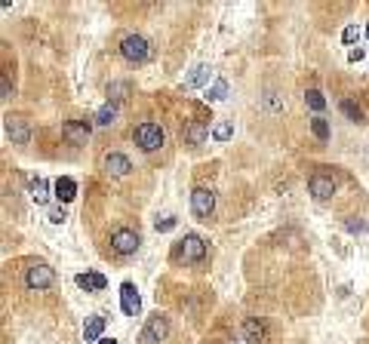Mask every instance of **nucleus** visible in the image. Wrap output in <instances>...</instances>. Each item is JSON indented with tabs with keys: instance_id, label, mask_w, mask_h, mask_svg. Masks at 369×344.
I'll return each mask as SVG.
<instances>
[{
	"instance_id": "8",
	"label": "nucleus",
	"mask_w": 369,
	"mask_h": 344,
	"mask_svg": "<svg viewBox=\"0 0 369 344\" xmlns=\"http://www.w3.org/2000/svg\"><path fill=\"white\" fill-rule=\"evenodd\" d=\"M308 191H311V197H314V200H329L332 194H336V178H332V175H323V172H317V175H311Z\"/></svg>"
},
{
	"instance_id": "6",
	"label": "nucleus",
	"mask_w": 369,
	"mask_h": 344,
	"mask_svg": "<svg viewBox=\"0 0 369 344\" xmlns=\"http://www.w3.org/2000/svg\"><path fill=\"white\" fill-rule=\"evenodd\" d=\"M139 246H141V237L132 231V227H117V231L111 234V249H114L117 255H136Z\"/></svg>"
},
{
	"instance_id": "31",
	"label": "nucleus",
	"mask_w": 369,
	"mask_h": 344,
	"mask_svg": "<svg viewBox=\"0 0 369 344\" xmlns=\"http://www.w3.org/2000/svg\"><path fill=\"white\" fill-rule=\"evenodd\" d=\"M0 92H3V98H10L12 96V89H10V77H0Z\"/></svg>"
},
{
	"instance_id": "17",
	"label": "nucleus",
	"mask_w": 369,
	"mask_h": 344,
	"mask_svg": "<svg viewBox=\"0 0 369 344\" xmlns=\"http://www.w3.org/2000/svg\"><path fill=\"white\" fill-rule=\"evenodd\" d=\"M207 80H209V64H197V68L191 71L188 77H184L182 89H197V86H203Z\"/></svg>"
},
{
	"instance_id": "22",
	"label": "nucleus",
	"mask_w": 369,
	"mask_h": 344,
	"mask_svg": "<svg viewBox=\"0 0 369 344\" xmlns=\"http://www.w3.org/2000/svg\"><path fill=\"white\" fill-rule=\"evenodd\" d=\"M338 108H342V114H345L347 120H354V123H363V111H360V105H357V102H351V98H345V102L338 105Z\"/></svg>"
},
{
	"instance_id": "24",
	"label": "nucleus",
	"mask_w": 369,
	"mask_h": 344,
	"mask_svg": "<svg viewBox=\"0 0 369 344\" xmlns=\"http://www.w3.org/2000/svg\"><path fill=\"white\" fill-rule=\"evenodd\" d=\"M304 102H308V108H314V111H323L326 108V98H323L320 89H308L304 92Z\"/></svg>"
},
{
	"instance_id": "13",
	"label": "nucleus",
	"mask_w": 369,
	"mask_h": 344,
	"mask_svg": "<svg viewBox=\"0 0 369 344\" xmlns=\"http://www.w3.org/2000/svg\"><path fill=\"white\" fill-rule=\"evenodd\" d=\"M243 338H246V341H252V344H265V341H268V329H265V322H259L255 317L243 320Z\"/></svg>"
},
{
	"instance_id": "1",
	"label": "nucleus",
	"mask_w": 369,
	"mask_h": 344,
	"mask_svg": "<svg viewBox=\"0 0 369 344\" xmlns=\"http://www.w3.org/2000/svg\"><path fill=\"white\" fill-rule=\"evenodd\" d=\"M173 258H175V261H182V264H200L203 258H207V243H203V237L184 234V240L175 246Z\"/></svg>"
},
{
	"instance_id": "11",
	"label": "nucleus",
	"mask_w": 369,
	"mask_h": 344,
	"mask_svg": "<svg viewBox=\"0 0 369 344\" xmlns=\"http://www.w3.org/2000/svg\"><path fill=\"white\" fill-rule=\"evenodd\" d=\"M62 135H65L71 145H83V141L89 139V123L87 120H68V123L62 126Z\"/></svg>"
},
{
	"instance_id": "20",
	"label": "nucleus",
	"mask_w": 369,
	"mask_h": 344,
	"mask_svg": "<svg viewBox=\"0 0 369 344\" xmlns=\"http://www.w3.org/2000/svg\"><path fill=\"white\" fill-rule=\"evenodd\" d=\"M225 96H228V80L216 77V80H212V86H207V102H222Z\"/></svg>"
},
{
	"instance_id": "5",
	"label": "nucleus",
	"mask_w": 369,
	"mask_h": 344,
	"mask_svg": "<svg viewBox=\"0 0 369 344\" xmlns=\"http://www.w3.org/2000/svg\"><path fill=\"white\" fill-rule=\"evenodd\" d=\"M166 335H169V320L163 313H154L145 322V329L139 332V344H160V341H166Z\"/></svg>"
},
{
	"instance_id": "21",
	"label": "nucleus",
	"mask_w": 369,
	"mask_h": 344,
	"mask_svg": "<svg viewBox=\"0 0 369 344\" xmlns=\"http://www.w3.org/2000/svg\"><path fill=\"white\" fill-rule=\"evenodd\" d=\"M114 117H117V105H114V102H108V105L98 108L96 123H98V126H111V123H114Z\"/></svg>"
},
{
	"instance_id": "27",
	"label": "nucleus",
	"mask_w": 369,
	"mask_h": 344,
	"mask_svg": "<svg viewBox=\"0 0 369 344\" xmlns=\"http://www.w3.org/2000/svg\"><path fill=\"white\" fill-rule=\"evenodd\" d=\"M126 92H130V83H111L108 86V96L117 98V102H120V98H126Z\"/></svg>"
},
{
	"instance_id": "33",
	"label": "nucleus",
	"mask_w": 369,
	"mask_h": 344,
	"mask_svg": "<svg viewBox=\"0 0 369 344\" xmlns=\"http://www.w3.org/2000/svg\"><path fill=\"white\" fill-rule=\"evenodd\" d=\"M98 344H117L114 338H102V341H98Z\"/></svg>"
},
{
	"instance_id": "25",
	"label": "nucleus",
	"mask_w": 369,
	"mask_h": 344,
	"mask_svg": "<svg viewBox=\"0 0 369 344\" xmlns=\"http://www.w3.org/2000/svg\"><path fill=\"white\" fill-rule=\"evenodd\" d=\"M311 132H314L320 141H326V139H329V123H326L323 117H314V120H311Z\"/></svg>"
},
{
	"instance_id": "19",
	"label": "nucleus",
	"mask_w": 369,
	"mask_h": 344,
	"mask_svg": "<svg viewBox=\"0 0 369 344\" xmlns=\"http://www.w3.org/2000/svg\"><path fill=\"white\" fill-rule=\"evenodd\" d=\"M102 332H105V317H89L87 326H83V338L87 341H102Z\"/></svg>"
},
{
	"instance_id": "28",
	"label": "nucleus",
	"mask_w": 369,
	"mask_h": 344,
	"mask_svg": "<svg viewBox=\"0 0 369 344\" xmlns=\"http://www.w3.org/2000/svg\"><path fill=\"white\" fill-rule=\"evenodd\" d=\"M345 227H347V231H351V234H357V231H363L366 225H363V221H360V218H357V221H354V218H347V221H345Z\"/></svg>"
},
{
	"instance_id": "30",
	"label": "nucleus",
	"mask_w": 369,
	"mask_h": 344,
	"mask_svg": "<svg viewBox=\"0 0 369 344\" xmlns=\"http://www.w3.org/2000/svg\"><path fill=\"white\" fill-rule=\"evenodd\" d=\"M154 227H157V231H173V227H175V218H157V225H154Z\"/></svg>"
},
{
	"instance_id": "12",
	"label": "nucleus",
	"mask_w": 369,
	"mask_h": 344,
	"mask_svg": "<svg viewBox=\"0 0 369 344\" xmlns=\"http://www.w3.org/2000/svg\"><path fill=\"white\" fill-rule=\"evenodd\" d=\"M184 141H188L191 148H197V145H203V141H207V135H212V129L203 123V120H191L188 126H184Z\"/></svg>"
},
{
	"instance_id": "10",
	"label": "nucleus",
	"mask_w": 369,
	"mask_h": 344,
	"mask_svg": "<svg viewBox=\"0 0 369 344\" xmlns=\"http://www.w3.org/2000/svg\"><path fill=\"white\" fill-rule=\"evenodd\" d=\"M102 166L108 175H130V169H132V163H130V157L126 154H117V150H111V154H105V160H102Z\"/></svg>"
},
{
	"instance_id": "23",
	"label": "nucleus",
	"mask_w": 369,
	"mask_h": 344,
	"mask_svg": "<svg viewBox=\"0 0 369 344\" xmlns=\"http://www.w3.org/2000/svg\"><path fill=\"white\" fill-rule=\"evenodd\" d=\"M231 135H234V126L228 123V120H218V123L212 126V139H216L218 145H222V141H228Z\"/></svg>"
},
{
	"instance_id": "4",
	"label": "nucleus",
	"mask_w": 369,
	"mask_h": 344,
	"mask_svg": "<svg viewBox=\"0 0 369 344\" xmlns=\"http://www.w3.org/2000/svg\"><path fill=\"white\" fill-rule=\"evenodd\" d=\"M53 283H55V270L49 268V264H44V261L31 264V268L25 270V286H28L31 292H44V289H49Z\"/></svg>"
},
{
	"instance_id": "14",
	"label": "nucleus",
	"mask_w": 369,
	"mask_h": 344,
	"mask_svg": "<svg viewBox=\"0 0 369 344\" xmlns=\"http://www.w3.org/2000/svg\"><path fill=\"white\" fill-rule=\"evenodd\" d=\"M77 286L87 292H102L108 286V280H105V274H98V270H87V274H77Z\"/></svg>"
},
{
	"instance_id": "18",
	"label": "nucleus",
	"mask_w": 369,
	"mask_h": 344,
	"mask_svg": "<svg viewBox=\"0 0 369 344\" xmlns=\"http://www.w3.org/2000/svg\"><path fill=\"white\" fill-rule=\"evenodd\" d=\"M28 191H31V200L37 206H46L49 203V182H46V178H34Z\"/></svg>"
},
{
	"instance_id": "34",
	"label": "nucleus",
	"mask_w": 369,
	"mask_h": 344,
	"mask_svg": "<svg viewBox=\"0 0 369 344\" xmlns=\"http://www.w3.org/2000/svg\"><path fill=\"white\" fill-rule=\"evenodd\" d=\"M366 37H369V25H366Z\"/></svg>"
},
{
	"instance_id": "3",
	"label": "nucleus",
	"mask_w": 369,
	"mask_h": 344,
	"mask_svg": "<svg viewBox=\"0 0 369 344\" xmlns=\"http://www.w3.org/2000/svg\"><path fill=\"white\" fill-rule=\"evenodd\" d=\"M120 55L132 64H141V62H148V55H151V43L141 37V34H126V37L120 40Z\"/></svg>"
},
{
	"instance_id": "16",
	"label": "nucleus",
	"mask_w": 369,
	"mask_h": 344,
	"mask_svg": "<svg viewBox=\"0 0 369 344\" xmlns=\"http://www.w3.org/2000/svg\"><path fill=\"white\" fill-rule=\"evenodd\" d=\"M53 191H55V197H59L62 200V203H71V200H74L77 197V182H74V178H59V182H55L53 184Z\"/></svg>"
},
{
	"instance_id": "26",
	"label": "nucleus",
	"mask_w": 369,
	"mask_h": 344,
	"mask_svg": "<svg viewBox=\"0 0 369 344\" xmlns=\"http://www.w3.org/2000/svg\"><path fill=\"white\" fill-rule=\"evenodd\" d=\"M357 40H360V28L357 25H347L345 31H342V43H345V46H354Z\"/></svg>"
},
{
	"instance_id": "15",
	"label": "nucleus",
	"mask_w": 369,
	"mask_h": 344,
	"mask_svg": "<svg viewBox=\"0 0 369 344\" xmlns=\"http://www.w3.org/2000/svg\"><path fill=\"white\" fill-rule=\"evenodd\" d=\"M6 135L12 139V145H28V139H31V132H28L25 120H6Z\"/></svg>"
},
{
	"instance_id": "9",
	"label": "nucleus",
	"mask_w": 369,
	"mask_h": 344,
	"mask_svg": "<svg viewBox=\"0 0 369 344\" xmlns=\"http://www.w3.org/2000/svg\"><path fill=\"white\" fill-rule=\"evenodd\" d=\"M120 307H123L126 317H139L141 298H139V292H136V286H132V283H123V286H120Z\"/></svg>"
},
{
	"instance_id": "2",
	"label": "nucleus",
	"mask_w": 369,
	"mask_h": 344,
	"mask_svg": "<svg viewBox=\"0 0 369 344\" xmlns=\"http://www.w3.org/2000/svg\"><path fill=\"white\" fill-rule=\"evenodd\" d=\"M163 129L157 123H151V120H145V123H139L136 129H132V141L145 150V154H151V150H160L163 148Z\"/></svg>"
},
{
	"instance_id": "7",
	"label": "nucleus",
	"mask_w": 369,
	"mask_h": 344,
	"mask_svg": "<svg viewBox=\"0 0 369 344\" xmlns=\"http://www.w3.org/2000/svg\"><path fill=\"white\" fill-rule=\"evenodd\" d=\"M191 212L200 221H209V215L216 212V194L209 188H194V194H191Z\"/></svg>"
},
{
	"instance_id": "29",
	"label": "nucleus",
	"mask_w": 369,
	"mask_h": 344,
	"mask_svg": "<svg viewBox=\"0 0 369 344\" xmlns=\"http://www.w3.org/2000/svg\"><path fill=\"white\" fill-rule=\"evenodd\" d=\"M65 218H68L65 209H53V212H49V221H53V225H62Z\"/></svg>"
},
{
	"instance_id": "32",
	"label": "nucleus",
	"mask_w": 369,
	"mask_h": 344,
	"mask_svg": "<svg viewBox=\"0 0 369 344\" xmlns=\"http://www.w3.org/2000/svg\"><path fill=\"white\" fill-rule=\"evenodd\" d=\"M347 59H351V62H360V59H363V49H351V53H347Z\"/></svg>"
}]
</instances>
